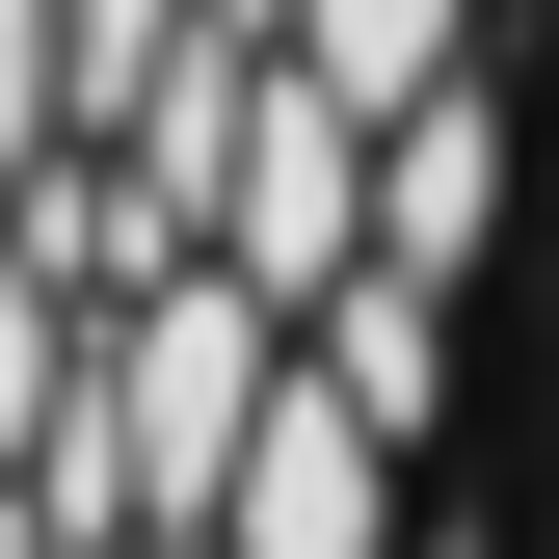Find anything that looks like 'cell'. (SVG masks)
<instances>
[{
  "instance_id": "obj_1",
  "label": "cell",
  "mask_w": 559,
  "mask_h": 559,
  "mask_svg": "<svg viewBox=\"0 0 559 559\" xmlns=\"http://www.w3.org/2000/svg\"><path fill=\"white\" fill-rule=\"evenodd\" d=\"M427 559H559V453H479L453 507H427Z\"/></svg>"
}]
</instances>
